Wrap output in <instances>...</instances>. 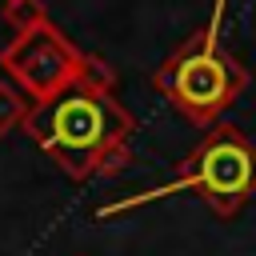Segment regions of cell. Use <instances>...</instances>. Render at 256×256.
<instances>
[{
	"instance_id": "obj_2",
	"label": "cell",
	"mask_w": 256,
	"mask_h": 256,
	"mask_svg": "<svg viewBox=\"0 0 256 256\" xmlns=\"http://www.w3.org/2000/svg\"><path fill=\"white\" fill-rule=\"evenodd\" d=\"M172 192H196L216 216H236L256 196V144L236 124L216 120L204 132V140L180 160V172L168 184L148 188V192L128 196V200H112L100 208V216H120V212H132L140 204L164 200Z\"/></svg>"
},
{
	"instance_id": "obj_6",
	"label": "cell",
	"mask_w": 256,
	"mask_h": 256,
	"mask_svg": "<svg viewBox=\"0 0 256 256\" xmlns=\"http://www.w3.org/2000/svg\"><path fill=\"white\" fill-rule=\"evenodd\" d=\"M28 108H32V100H28L20 88H12L8 80H0V140H4L8 132L24 128V120H28Z\"/></svg>"
},
{
	"instance_id": "obj_4",
	"label": "cell",
	"mask_w": 256,
	"mask_h": 256,
	"mask_svg": "<svg viewBox=\"0 0 256 256\" xmlns=\"http://www.w3.org/2000/svg\"><path fill=\"white\" fill-rule=\"evenodd\" d=\"M84 48H76L52 20L28 28V32H12V40L0 48V68L8 76L12 88H20L32 104L60 96L64 88L76 84Z\"/></svg>"
},
{
	"instance_id": "obj_3",
	"label": "cell",
	"mask_w": 256,
	"mask_h": 256,
	"mask_svg": "<svg viewBox=\"0 0 256 256\" xmlns=\"http://www.w3.org/2000/svg\"><path fill=\"white\" fill-rule=\"evenodd\" d=\"M156 92L196 128H212L224 108L236 104V96L248 88V68L224 48L216 24L196 28L184 44H176L160 68L152 72Z\"/></svg>"
},
{
	"instance_id": "obj_7",
	"label": "cell",
	"mask_w": 256,
	"mask_h": 256,
	"mask_svg": "<svg viewBox=\"0 0 256 256\" xmlns=\"http://www.w3.org/2000/svg\"><path fill=\"white\" fill-rule=\"evenodd\" d=\"M0 16H4V24L12 32H28V28L48 20V8H44V0H4Z\"/></svg>"
},
{
	"instance_id": "obj_5",
	"label": "cell",
	"mask_w": 256,
	"mask_h": 256,
	"mask_svg": "<svg viewBox=\"0 0 256 256\" xmlns=\"http://www.w3.org/2000/svg\"><path fill=\"white\" fill-rule=\"evenodd\" d=\"M116 68L100 56V52H84V60H80V72H76V84L80 88H88V92H104V96H112L116 92Z\"/></svg>"
},
{
	"instance_id": "obj_1",
	"label": "cell",
	"mask_w": 256,
	"mask_h": 256,
	"mask_svg": "<svg viewBox=\"0 0 256 256\" xmlns=\"http://www.w3.org/2000/svg\"><path fill=\"white\" fill-rule=\"evenodd\" d=\"M24 132L48 160L60 164V172H68L72 180H88L112 176L132 160L128 140L136 132V116L116 96L72 84L52 100L32 104Z\"/></svg>"
}]
</instances>
